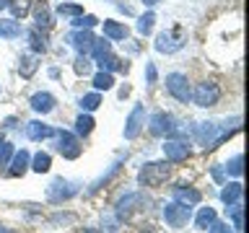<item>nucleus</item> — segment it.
I'll list each match as a JSON object with an SVG mask.
<instances>
[{"label":"nucleus","mask_w":249,"mask_h":233,"mask_svg":"<svg viewBox=\"0 0 249 233\" xmlns=\"http://www.w3.org/2000/svg\"><path fill=\"white\" fill-rule=\"evenodd\" d=\"M169 174H171V166H169L166 161H163V163L151 161V163H145V166L140 168L138 182L143 184V186H161L169 179Z\"/></svg>","instance_id":"f257e3e1"},{"label":"nucleus","mask_w":249,"mask_h":233,"mask_svg":"<svg viewBox=\"0 0 249 233\" xmlns=\"http://www.w3.org/2000/svg\"><path fill=\"white\" fill-rule=\"evenodd\" d=\"M192 217V207L190 205H182V202H169V205H163V220H166V225H171V228H184L187 223H190Z\"/></svg>","instance_id":"f03ea898"},{"label":"nucleus","mask_w":249,"mask_h":233,"mask_svg":"<svg viewBox=\"0 0 249 233\" xmlns=\"http://www.w3.org/2000/svg\"><path fill=\"white\" fill-rule=\"evenodd\" d=\"M218 99H221V88H218L213 81H202V83L195 85V91H192V101L197 106H202V109L215 106Z\"/></svg>","instance_id":"7ed1b4c3"},{"label":"nucleus","mask_w":249,"mask_h":233,"mask_svg":"<svg viewBox=\"0 0 249 233\" xmlns=\"http://www.w3.org/2000/svg\"><path fill=\"white\" fill-rule=\"evenodd\" d=\"M78 194V184L75 182H68V179H54V182L47 186V200L60 205V202H68L70 197Z\"/></svg>","instance_id":"20e7f679"},{"label":"nucleus","mask_w":249,"mask_h":233,"mask_svg":"<svg viewBox=\"0 0 249 233\" xmlns=\"http://www.w3.org/2000/svg\"><path fill=\"white\" fill-rule=\"evenodd\" d=\"M54 137H57V150L62 153V158H78L83 150L81 140H78V135H73V132H65V130H57L54 132Z\"/></svg>","instance_id":"39448f33"},{"label":"nucleus","mask_w":249,"mask_h":233,"mask_svg":"<svg viewBox=\"0 0 249 233\" xmlns=\"http://www.w3.org/2000/svg\"><path fill=\"white\" fill-rule=\"evenodd\" d=\"M166 91L177 101H182V104H187V101L192 99V88H190V83H187V75H182V73H169L166 75Z\"/></svg>","instance_id":"423d86ee"},{"label":"nucleus","mask_w":249,"mask_h":233,"mask_svg":"<svg viewBox=\"0 0 249 233\" xmlns=\"http://www.w3.org/2000/svg\"><path fill=\"white\" fill-rule=\"evenodd\" d=\"M184 42H187V39H184V31H182V29H171V31H163V34L156 36V50L171 54V52L182 50Z\"/></svg>","instance_id":"0eeeda50"},{"label":"nucleus","mask_w":249,"mask_h":233,"mask_svg":"<svg viewBox=\"0 0 249 233\" xmlns=\"http://www.w3.org/2000/svg\"><path fill=\"white\" fill-rule=\"evenodd\" d=\"M174 130H177V124H174V116H171V114L156 112L151 116V132L156 137H171V135H174Z\"/></svg>","instance_id":"6e6552de"},{"label":"nucleus","mask_w":249,"mask_h":233,"mask_svg":"<svg viewBox=\"0 0 249 233\" xmlns=\"http://www.w3.org/2000/svg\"><path fill=\"white\" fill-rule=\"evenodd\" d=\"M143 124H145V109H143V104H135L127 116V124H124V137L135 140L140 135V130H143Z\"/></svg>","instance_id":"1a4fd4ad"},{"label":"nucleus","mask_w":249,"mask_h":233,"mask_svg":"<svg viewBox=\"0 0 249 233\" xmlns=\"http://www.w3.org/2000/svg\"><path fill=\"white\" fill-rule=\"evenodd\" d=\"M163 155H166V161L171 163H182L190 158V145L182 143V140H166L163 143Z\"/></svg>","instance_id":"9d476101"},{"label":"nucleus","mask_w":249,"mask_h":233,"mask_svg":"<svg viewBox=\"0 0 249 233\" xmlns=\"http://www.w3.org/2000/svg\"><path fill=\"white\" fill-rule=\"evenodd\" d=\"M140 202H143V194H140V192H130V194H124V197H122L120 202H117V217H120V220L130 217V215L138 210Z\"/></svg>","instance_id":"9b49d317"},{"label":"nucleus","mask_w":249,"mask_h":233,"mask_svg":"<svg viewBox=\"0 0 249 233\" xmlns=\"http://www.w3.org/2000/svg\"><path fill=\"white\" fill-rule=\"evenodd\" d=\"M31 109H34L36 114H50L52 109H54V104H57V101H54V96L52 93H47V91H39V93H34V96H31Z\"/></svg>","instance_id":"f8f14e48"},{"label":"nucleus","mask_w":249,"mask_h":233,"mask_svg":"<svg viewBox=\"0 0 249 233\" xmlns=\"http://www.w3.org/2000/svg\"><path fill=\"white\" fill-rule=\"evenodd\" d=\"M68 39H70V44H73V47H75V50L81 52V54H89V52H91L93 34H91L89 29H78V31H73V34H70Z\"/></svg>","instance_id":"ddd939ff"},{"label":"nucleus","mask_w":249,"mask_h":233,"mask_svg":"<svg viewBox=\"0 0 249 233\" xmlns=\"http://www.w3.org/2000/svg\"><path fill=\"white\" fill-rule=\"evenodd\" d=\"M29 153L26 150H18V153H13V158L11 163H8V176H23L26 174V168H29Z\"/></svg>","instance_id":"4468645a"},{"label":"nucleus","mask_w":249,"mask_h":233,"mask_svg":"<svg viewBox=\"0 0 249 233\" xmlns=\"http://www.w3.org/2000/svg\"><path fill=\"white\" fill-rule=\"evenodd\" d=\"M54 132H57V130H52L50 124H44V122H39V119H34V122H29V124H26V135H29L31 140H47V137H54Z\"/></svg>","instance_id":"2eb2a0df"},{"label":"nucleus","mask_w":249,"mask_h":233,"mask_svg":"<svg viewBox=\"0 0 249 233\" xmlns=\"http://www.w3.org/2000/svg\"><path fill=\"white\" fill-rule=\"evenodd\" d=\"M23 34V26L16 18H0V39H18Z\"/></svg>","instance_id":"dca6fc26"},{"label":"nucleus","mask_w":249,"mask_h":233,"mask_svg":"<svg viewBox=\"0 0 249 233\" xmlns=\"http://www.w3.org/2000/svg\"><path fill=\"white\" fill-rule=\"evenodd\" d=\"M174 200L192 207V205H197V202L202 200V194L197 189H192V186H187V189H184V186H177V189H174Z\"/></svg>","instance_id":"f3484780"},{"label":"nucleus","mask_w":249,"mask_h":233,"mask_svg":"<svg viewBox=\"0 0 249 233\" xmlns=\"http://www.w3.org/2000/svg\"><path fill=\"white\" fill-rule=\"evenodd\" d=\"M241 197H244V186H241L239 182L226 184L223 192H221V200L226 202V205H236V202H241Z\"/></svg>","instance_id":"a211bd4d"},{"label":"nucleus","mask_w":249,"mask_h":233,"mask_svg":"<svg viewBox=\"0 0 249 233\" xmlns=\"http://www.w3.org/2000/svg\"><path fill=\"white\" fill-rule=\"evenodd\" d=\"M127 26L124 23H117V21H104V36L107 39H117V42H122V39H127Z\"/></svg>","instance_id":"6ab92c4d"},{"label":"nucleus","mask_w":249,"mask_h":233,"mask_svg":"<svg viewBox=\"0 0 249 233\" xmlns=\"http://www.w3.org/2000/svg\"><path fill=\"white\" fill-rule=\"evenodd\" d=\"M36 67H39V62H36L34 54H23V57L18 60V73H21V78H31V75L36 73Z\"/></svg>","instance_id":"aec40b11"},{"label":"nucleus","mask_w":249,"mask_h":233,"mask_svg":"<svg viewBox=\"0 0 249 233\" xmlns=\"http://www.w3.org/2000/svg\"><path fill=\"white\" fill-rule=\"evenodd\" d=\"M218 220V215H215V210L213 207H202L200 213H197V217H195V225H197L200 231H205L210 223H215Z\"/></svg>","instance_id":"412c9836"},{"label":"nucleus","mask_w":249,"mask_h":233,"mask_svg":"<svg viewBox=\"0 0 249 233\" xmlns=\"http://www.w3.org/2000/svg\"><path fill=\"white\" fill-rule=\"evenodd\" d=\"M114 85V75L107 73V70H99L96 75H93V88L96 91H109Z\"/></svg>","instance_id":"4be33fe9"},{"label":"nucleus","mask_w":249,"mask_h":233,"mask_svg":"<svg viewBox=\"0 0 249 233\" xmlns=\"http://www.w3.org/2000/svg\"><path fill=\"white\" fill-rule=\"evenodd\" d=\"M34 21H36V29H50V26H52L50 8H47L44 3H42V5H36V11H34Z\"/></svg>","instance_id":"5701e85b"},{"label":"nucleus","mask_w":249,"mask_h":233,"mask_svg":"<svg viewBox=\"0 0 249 233\" xmlns=\"http://www.w3.org/2000/svg\"><path fill=\"white\" fill-rule=\"evenodd\" d=\"M96 62H99L101 70H107V73H112V70H122V73H127V65H124L122 60L112 57V54H107V57H101V60H96Z\"/></svg>","instance_id":"b1692460"},{"label":"nucleus","mask_w":249,"mask_h":233,"mask_svg":"<svg viewBox=\"0 0 249 233\" xmlns=\"http://www.w3.org/2000/svg\"><path fill=\"white\" fill-rule=\"evenodd\" d=\"M52 166V158H50V153H36L34 158H31V168L36 171V174H47Z\"/></svg>","instance_id":"393cba45"},{"label":"nucleus","mask_w":249,"mask_h":233,"mask_svg":"<svg viewBox=\"0 0 249 233\" xmlns=\"http://www.w3.org/2000/svg\"><path fill=\"white\" fill-rule=\"evenodd\" d=\"M93 124H96V122H93L89 114H81V116L75 119V135H78V137H81V135H83V137H86V135H91Z\"/></svg>","instance_id":"a878e982"},{"label":"nucleus","mask_w":249,"mask_h":233,"mask_svg":"<svg viewBox=\"0 0 249 233\" xmlns=\"http://www.w3.org/2000/svg\"><path fill=\"white\" fill-rule=\"evenodd\" d=\"M29 39H31V50L34 52H47V34L44 31H39V29L29 31Z\"/></svg>","instance_id":"bb28decb"},{"label":"nucleus","mask_w":249,"mask_h":233,"mask_svg":"<svg viewBox=\"0 0 249 233\" xmlns=\"http://www.w3.org/2000/svg\"><path fill=\"white\" fill-rule=\"evenodd\" d=\"M112 52V44H109V39H93V44H91V54L96 60L101 57H107V54Z\"/></svg>","instance_id":"cd10ccee"},{"label":"nucleus","mask_w":249,"mask_h":233,"mask_svg":"<svg viewBox=\"0 0 249 233\" xmlns=\"http://www.w3.org/2000/svg\"><path fill=\"white\" fill-rule=\"evenodd\" d=\"M229 215L233 220V228L236 231H244V207H241V202H236V205H229Z\"/></svg>","instance_id":"c85d7f7f"},{"label":"nucleus","mask_w":249,"mask_h":233,"mask_svg":"<svg viewBox=\"0 0 249 233\" xmlns=\"http://www.w3.org/2000/svg\"><path fill=\"white\" fill-rule=\"evenodd\" d=\"M8 8H11L13 18H23V16L29 13V0H13V3H8Z\"/></svg>","instance_id":"c756f323"},{"label":"nucleus","mask_w":249,"mask_h":233,"mask_svg":"<svg viewBox=\"0 0 249 233\" xmlns=\"http://www.w3.org/2000/svg\"><path fill=\"white\" fill-rule=\"evenodd\" d=\"M99 104H101L99 93H86V96L81 99V109H83V112H93V109H99Z\"/></svg>","instance_id":"7c9ffc66"},{"label":"nucleus","mask_w":249,"mask_h":233,"mask_svg":"<svg viewBox=\"0 0 249 233\" xmlns=\"http://www.w3.org/2000/svg\"><path fill=\"white\" fill-rule=\"evenodd\" d=\"M57 13L60 16H83V5H78V3H60L57 5Z\"/></svg>","instance_id":"2f4dec72"},{"label":"nucleus","mask_w":249,"mask_h":233,"mask_svg":"<svg viewBox=\"0 0 249 233\" xmlns=\"http://www.w3.org/2000/svg\"><path fill=\"white\" fill-rule=\"evenodd\" d=\"M153 23H156V16H153V13L140 16V18H138V31H140V34H151V31H153Z\"/></svg>","instance_id":"473e14b6"},{"label":"nucleus","mask_w":249,"mask_h":233,"mask_svg":"<svg viewBox=\"0 0 249 233\" xmlns=\"http://www.w3.org/2000/svg\"><path fill=\"white\" fill-rule=\"evenodd\" d=\"M241 161H244V158H241V153H236L229 163H226V174H231V176H241V174H244V168H241Z\"/></svg>","instance_id":"72a5a7b5"},{"label":"nucleus","mask_w":249,"mask_h":233,"mask_svg":"<svg viewBox=\"0 0 249 233\" xmlns=\"http://www.w3.org/2000/svg\"><path fill=\"white\" fill-rule=\"evenodd\" d=\"M96 23H99L96 16H75L73 26L75 29H91V26H96Z\"/></svg>","instance_id":"f704fd0d"},{"label":"nucleus","mask_w":249,"mask_h":233,"mask_svg":"<svg viewBox=\"0 0 249 233\" xmlns=\"http://www.w3.org/2000/svg\"><path fill=\"white\" fill-rule=\"evenodd\" d=\"M13 145L11 143H3V145H0V168H5L8 166V163H11V158H13Z\"/></svg>","instance_id":"c9c22d12"},{"label":"nucleus","mask_w":249,"mask_h":233,"mask_svg":"<svg viewBox=\"0 0 249 233\" xmlns=\"http://www.w3.org/2000/svg\"><path fill=\"white\" fill-rule=\"evenodd\" d=\"M91 70V60L86 57V54H81V57H78V62H75V73L78 75H86Z\"/></svg>","instance_id":"e433bc0d"},{"label":"nucleus","mask_w":249,"mask_h":233,"mask_svg":"<svg viewBox=\"0 0 249 233\" xmlns=\"http://www.w3.org/2000/svg\"><path fill=\"white\" fill-rule=\"evenodd\" d=\"M205 231H208V233H231L229 223H218V220H215V223H210Z\"/></svg>","instance_id":"4c0bfd02"},{"label":"nucleus","mask_w":249,"mask_h":233,"mask_svg":"<svg viewBox=\"0 0 249 233\" xmlns=\"http://www.w3.org/2000/svg\"><path fill=\"white\" fill-rule=\"evenodd\" d=\"M145 81L156 83V65H153V62H145Z\"/></svg>","instance_id":"58836bf2"},{"label":"nucleus","mask_w":249,"mask_h":233,"mask_svg":"<svg viewBox=\"0 0 249 233\" xmlns=\"http://www.w3.org/2000/svg\"><path fill=\"white\" fill-rule=\"evenodd\" d=\"M213 176L218 179V182H221V179H223V171H221V168H213Z\"/></svg>","instance_id":"ea45409f"},{"label":"nucleus","mask_w":249,"mask_h":233,"mask_svg":"<svg viewBox=\"0 0 249 233\" xmlns=\"http://www.w3.org/2000/svg\"><path fill=\"white\" fill-rule=\"evenodd\" d=\"M81 233H104V231H99V228H81Z\"/></svg>","instance_id":"a19ab883"},{"label":"nucleus","mask_w":249,"mask_h":233,"mask_svg":"<svg viewBox=\"0 0 249 233\" xmlns=\"http://www.w3.org/2000/svg\"><path fill=\"white\" fill-rule=\"evenodd\" d=\"M143 3H145V5H156L159 0H143Z\"/></svg>","instance_id":"79ce46f5"},{"label":"nucleus","mask_w":249,"mask_h":233,"mask_svg":"<svg viewBox=\"0 0 249 233\" xmlns=\"http://www.w3.org/2000/svg\"><path fill=\"white\" fill-rule=\"evenodd\" d=\"M0 233H11V231H8V228H0Z\"/></svg>","instance_id":"37998d69"},{"label":"nucleus","mask_w":249,"mask_h":233,"mask_svg":"<svg viewBox=\"0 0 249 233\" xmlns=\"http://www.w3.org/2000/svg\"><path fill=\"white\" fill-rule=\"evenodd\" d=\"M0 145H3V137H0Z\"/></svg>","instance_id":"c03bdc74"}]
</instances>
